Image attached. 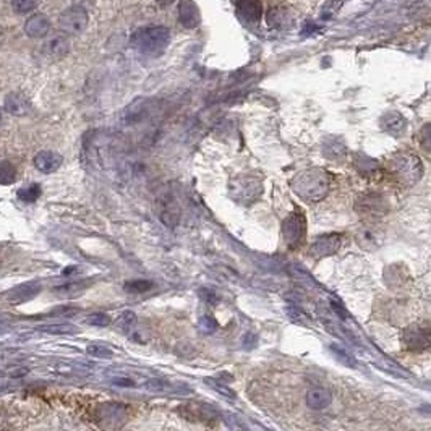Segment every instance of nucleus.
Listing matches in <instances>:
<instances>
[{"label": "nucleus", "mask_w": 431, "mask_h": 431, "mask_svg": "<svg viewBox=\"0 0 431 431\" xmlns=\"http://www.w3.org/2000/svg\"><path fill=\"white\" fill-rule=\"evenodd\" d=\"M170 33L164 27L139 28L132 34V46L143 55L158 57L169 46Z\"/></svg>", "instance_id": "obj_1"}, {"label": "nucleus", "mask_w": 431, "mask_h": 431, "mask_svg": "<svg viewBox=\"0 0 431 431\" xmlns=\"http://www.w3.org/2000/svg\"><path fill=\"white\" fill-rule=\"evenodd\" d=\"M294 188L300 197L310 202H318L323 199L324 195L328 193V177L318 170L305 174L298 180L294 182Z\"/></svg>", "instance_id": "obj_2"}, {"label": "nucleus", "mask_w": 431, "mask_h": 431, "mask_svg": "<svg viewBox=\"0 0 431 431\" xmlns=\"http://www.w3.org/2000/svg\"><path fill=\"white\" fill-rule=\"evenodd\" d=\"M402 342L409 350H425L431 345V324L417 323L409 326L402 334Z\"/></svg>", "instance_id": "obj_3"}, {"label": "nucleus", "mask_w": 431, "mask_h": 431, "mask_svg": "<svg viewBox=\"0 0 431 431\" xmlns=\"http://www.w3.org/2000/svg\"><path fill=\"white\" fill-rule=\"evenodd\" d=\"M88 12L82 7H72L59 17V27L65 34H80L88 27Z\"/></svg>", "instance_id": "obj_4"}, {"label": "nucleus", "mask_w": 431, "mask_h": 431, "mask_svg": "<svg viewBox=\"0 0 431 431\" xmlns=\"http://www.w3.org/2000/svg\"><path fill=\"white\" fill-rule=\"evenodd\" d=\"M305 230H307V225H305L303 214L294 213L284 220L282 235L289 248H297L302 245L305 239Z\"/></svg>", "instance_id": "obj_5"}, {"label": "nucleus", "mask_w": 431, "mask_h": 431, "mask_svg": "<svg viewBox=\"0 0 431 431\" xmlns=\"http://www.w3.org/2000/svg\"><path fill=\"white\" fill-rule=\"evenodd\" d=\"M179 414L182 415L183 418L192 420V422H208V420L219 417V412L213 405L203 402H187L180 405Z\"/></svg>", "instance_id": "obj_6"}, {"label": "nucleus", "mask_w": 431, "mask_h": 431, "mask_svg": "<svg viewBox=\"0 0 431 431\" xmlns=\"http://www.w3.org/2000/svg\"><path fill=\"white\" fill-rule=\"evenodd\" d=\"M230 192H232L235 202L252 203L259 197V193H262V185L252 179L235 180L232 187H230Z\"/></svg>", "instance_id": "obj_7"}, {"label": "nucleus", "mask_w": 431, "mask_h": 431, "mask_svg": "<svg viewBox=\"0 0 431 431\" xmlns=\"http://www.w3.org/2000/svg\"><path fill=\"white\" fill-rule=\"evenodd\" d=\"M70 51V39L68 34L65 33H55L51 38L46 39L43 46V52L47 59L59 60L65 57Z\"/></svg>", "instance_id": "obj_8"}, {"label": "nucleus", "mask_w": 431, "mask_h": 431, "mask_svg": "<svg viewBox=\"0 0 431 431\" xmlns=\"http://www.w3.org/2000/svg\"><path fill=\"white\" fill-rule=\"evenodd\" d=\"M340 243H342V239H340V235L338 234L323 235V237H319L317 242L310 247V257H313L317 259L329 257V255L338 252V250L340 248Z\"/></svg>", "instance_id": "obj_9"}, {"label": "nucleus", "mask_w": 431, "mask_h": 431, "mask_svg": "<svg viewBox=\"0 0 431 431\" xmlns=\"http://www.w3.org/2000/svg\"><path fill=\"white\" fill-rule=\"evenodd\" d=\"M39 294H41V284L27 282V284L17 285V287L10 290L7 298L12 305H20L24 302H29V300H33Z\"/></svg>", "instance_id": "obj_10"}, {"label": "nucleus", "mask_w": 431, "mask_h": 431, "mask_svg": "<svg viewBox=\"0 0 431 431\" xmlns=\"http://www.w3.org/2000/svg\"><path fill=\"white\" fill-rule=\"evenodd\" d=\"M49 29H51V22L43 13L31 15L24 23V33L29 38H44L49 33Z\"/></svg>", "instance_id": "obj_11"}, {"label": "nucleus", "mask_w": 431, "mask_h": 431, "mask_svg": "<svg viewBox=\"0 0 431 431\" xmlns=\"http://www.w3.org/2000/svg\"><path fill=\"white\" fill-rule=\"evenodd\" d=\"M62 162L63 158L60 156L59 153L54 151H41L39 154H36V158H34V165H36V169L43 174L55 172V170L62 165Z\"/></svg>", "instance_id": "obj_12"}, {"label": "nucleus", "mask_w": 431, "mask_h": 431, "mask_svg": "<svg viewBox=\"0 0 431 431\" xmlns=\"http://www.w3.org/2000/svg\"><path fill=\"white\" fill-rule=\"evenodd\" d=\"M179 20L185 28H195L199 24V10L192 0H180Z\"/></svg>", "instance_id": "obj_13"}, {"label": "nucleus", "mask_w": 431, "mask_h": 431, "mask_svg": "<svg viewBox=\"0 0 431 431\" xmlns=\"http://www.w3.org/2000/svg\"><path fill=\"white\" fill-rule=\"evenodd\" d=\"M29 107H31V104H29V101L23 94L12 93L5 98V110H7L8 114L24 115L29 112Z\"/></svg>", "instance_id": "obj_14"}, {"label": "nucleus", "mask_w": 431, "mask_h": 431, "mask_svg": "<svg viewBox=\"0 0 431 431\" xmlns=\"http://www.w3.org/2000/svg\"><path fill=\"white\" fill-rule=\"evenodd\" d=\"M331 393L324 388H313L307 393V405L313 410H323L331 404Z\"/></svg>", "instance_id": "obj_15"}, {"label": "nucleus", "mask_w": 431, "mask_h": 431, "mask_svg": "<svg viewBox=\"0 0 431 431\" xmlns=\"http://www.w3.org/2000/svg\"><path fill=\"white\" fill-rule=\"evenodd\" d=\"M138 388L148 391V393L165 394V393H175V391L179 389V386L172 384L167 379H144L138 384Z\"/></svg>", "instance_id": "obj_16"}, {"label": "nucleus", "mask_w": 431, "mask_h": 431, "mask_svg": "<svg viewBox=\"0 0 431 431\" xmlns=\"http://www.w3.org/2000/svg\"><path fill=\"white\" fill-rule=\"evenodd\" d=\"M239 12L250 22H257L262 17V7L257 0H239Z\"/></svg>", "instance_id": "obj_17"}, {"label": "nucleus", "mask_w": 431, "mask_h": 431, "mask_svg": "<svg viewBox=\"0 0 431 431\" xmlns=\"http://www.w3.org/2000/svg\"><path fill=\"white\" fill-rule=\"evenodd\" d=\"M358 209L360 213H365L368 216H379L381 211H384V206L378 197H367L358 203Z\"/></svg>", "instance_id": "obj_18"}, {"label": "nucleus", "mask_w": 431, "mask_h": 431, "mask_svg": "<svg viewBox=\"0 0 431 431\" xmlns=\"http://www.w3.org/2000/svg\"><path fill=\"white\" fill-rule=\"evenodd\" d=\"M36 329L41 331V333L52 334V335H67V334H75V333H77V328H75L73 324H63V323L41 324V326H38Z\"/></svg>", "instance_id": "obj_19"}, {"label": "nucleus", "mask_w": 431, "mask_h": 431, "mask_svg": "<svg viewBox=\"0 0 431 431\" xmlns=\"http://www.w3.org/2000/svg\"><path fill=\"white\" fill-rule=\"evenodd\" d=\"M17 180V169L8 161H0V185H12Z\"/></svg>", "instance_id": "obj_20"}, {"label": "nucleus", "mask_w": 431, "mask_h": 431, "mask_svg": "<svg viewBox=\"0 0 431 431\" xmlns=\"http://www.w3.org/2000/svg\"><path fill=\"white\" fill-rule=\"evenodd\" d=\"M86 352L88 355H91V357H96V358H112L114 357V350L107 347L106 344H101V342L88 344Z\"/></svg>", "instance_id": "obj_21"}, {"label": "nucleus", "mask_w": 431, "mask_h": 431, "mask_svg": "<svg viewBox=\"0 0 431 431\" xmlns=\"http://www.w3.org/2000/svg\"><path fill=\"white\" fill-rule=\"evenodd\" d=\"M86 287H88V282H75V284L57 287L55 289V294H57L59 297H75V295H80L82 292H84Z\"/></svg>", "instance_id": "obj_22"}, {"label": "nucleus", "mask_w": 431, "mask_h": 431, "mask_svg": "<svg viewBox=\"0 0 431 431\" xmlns=\"http://www.w3.org/2000/svg\"><path fill=\"white\" fill-rule=\"evenodd\" d=\"M39 197H41V187L38 183H31L18 190V198L24 203H34Z\"/></svg>", "instance_id": "obj_23"}, {"label": "nucleus", "mask_w": 431, "mask_h": 431, "mask_svg": "<svg viewBox=\"0 0 431 431\" xmlns=\"http://www.w3.org/2000/svg\"><path fill=\"white\" fill-rule=\"evenodd\" d=\"M123 289H125V292H128V294H144L153 289V282L146 279H135L125 284Z\"/></svg>", "instance_id": "obj_24"}, {"label": "nucleus", "mask_w": 431, "mask_h": 431, "mask_svg": "<svg viewBox=\"0 0 431 431\" xmlns=\"http://www.w3.org/2000/svg\"><path fill=\"white\" fill-rule=\"evenodd\" d=\"M41 0H12V8L17 13H29L38 7Z\"/></svg>", "instance_id": "obj_25"}, {"label": "nucleus", "mask_w": 431, "mask_h": 431, "mask_svg": "<svg viewBox=\"0 0 431 431\" xmlns=\"http://www.w3.org/2000/svg\"><path fill=\"white\" fill-rule=\"evenodd\" d=\"M117 324L120 329L128 333V331H132L135 328V324H137V315L133 312H123L117 319Z\"/></svg>", "instance_id": "obj_26"}, {"label": "nucleus", "mask_w": 431, "mask_h": 431, "mask_svg": "<svg viewBox=\"0 0 431 431\" xmlns=\"http://www.w3.org/2000/svg\"><path fill=\"white\" fill-rule=\"evenodd\" d=\"M110 323H112V319L106 313H93L86 318V324L96 326V328H106Z\"/></svg>", "instance_id": "obj_27"}, {"label": "nucleus", "mask_w": 431, "mask_h": 431, "mask_svg": "<svg viewBox=\"0 0 431 431\" xmlns=\"http://www.w3.org/2000/svg\"><path fill=\"white\" fill-rule=\"evenodd\" d=\"M198 328H199V331H202V333H204V334H211V333H214L216 328H218V323H216V319H214V318L208 317V315H204V317L199 318Z\"/></svg>", "instance_id": "obj_28"}, {"label": "nucleus", "mask_w": 431, "mask_h": 431, "mask_svg": "<svg viewBox=\"0 0 431 431\" xmlns=\"http://www.w3.org/2000/svg\"><path fill=\"white\" fill-rule=\"evenodd\" d=\"M331 350H333V352L335 354V357H338L344 365H347V367H350V368L355 367V360L350 357V355L345 352L344 349L338 347V345H331Z\"/></svg>", "instance_id": "obj_29"}, {"label": "nucleus", "mask_w": 431, "mask_h": 431, "mask_svg": "<svg viewBox=\"0 0 431 431\" xmlns=\"http://www.w3.org/2000/svg\"><path fill=\"white\" fill-rule=\"evenodd\" d=\"M204 383L206 384H209L211 386L213 389H216L218 391L219 394H222V395H225V398H229V399H234L235 398V394H234V391H230L227 386H224V384H220L219 381H216V379H211V378H208V379H204Z\"/></svg>", "instance_id": "obj_30"}, {"label": "nucleus", "mask_w": 431, "mask_h": 431, "mask_svg": "<svg viewBox=\"0 0 431 431\" xmlns=\"http://www.w3.org/2000/svg\"><path fill=\"white\" fill-rule=\"evenodd\" d=\"M112 384L122 386V388H137V386H138L132 378H122V377L112 378Z\"/></svg>", "instance_id": "obj_31"}, {"label": "nucleus", "mask_w": 431, "mask_h": 431, "mask_svg": "<svg viewBox=\"0 0 431 431\" xmlns=\"http://www.w3.org/2000/svg\"><path fill=\"white\" fill-rule=\"evenodd\" d=\"M199 297H202L204 302L208 303H216L218 302V295H216L214 292H211L209 289H202L199 290Z\"/></svg>", "instance_id": "obj_32"}, {"label": "nucleus", "mask_w": 431, "mask_h": 431, "mask_svg": "<svg viewBox=\"0 0 431 431\" xmlns=\"http://www.w3.org/2000/svg\"><path fill=\"white\" fill-rule=\"evenodd\" d=\"M427 143L431 144V127L425 130V135H423V144H427ZM430 149H431V146H430Z\"/></svg>", "instance_id": "obj_33"}, {"label": "nucleus", "mask_w": 431, "mask_h": 431, "mask_svg": "<svg viewBox=\"0 0 431 431\" xmlns=\"http://www.w3.org/2000/svg\"><path fill=\"white\" fill-rule=\"evenodd\" d=\"M156 2L161 5H169V3H172V0H156Z\"/></svg>", "instance_id": "obj_34"}]
</instances>
